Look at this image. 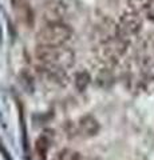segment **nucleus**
I'll return each mask as SVG.
<instances>
[{
	"instance_id": "f257e3e1",
	"label": "nucleus",
	"mask_w": 154,
	"mask_h": 160,
	"mask_svg": "<svg viewBox=\"0 0 154 160\" xmlns=\"http://www.w3.org/2000/svg\"><path fill=\"white\" fill-rule=\"evenodd\" d=\"M142 27V20L137 12L123 15L118 24V33L121 38H130L140 32Z\"/></svg>"
},
{
	"instance_id": "f03ea898",
	"label": "nucleus",
	"mask_w": 154,
	"mask_h": 160,
	"mask_svg": "<svg viewBox=\"0 0 154 160\" xmlns=\"http://www.w3.org/2000/svg\"><path fill=\"white\" fill-rule=\"evenodd\" d=\"M52 160H81V155L75 151H71V149L64 148L62 151H59Z\"/></svg>"
},
{
	"instance_id": "7ed1b4c3",
	"label": "nucleus",
	"mask_w": 154,
	"mask_h": 160,
	"mask_svg": "<svg viewBox=\"0 0 154 160\" xmlns=\"http://www.w3.org/2000/svg\"><path fill=\"white\" fill-rule=\"evenodd\" d=\"M47 149H48L47 142L44 139H39L38 142H36V151L39 153V158H40V156H46Z\"/></svg>"
},
{
	"instance_id": "20e7f679",
	"label": "nucleus",
	"mask_w": 154,
	"mask_h": 160,
	"mask_svg": "<svg viewBox=\"0 0 154 160\" xmlns=\"http://www.w3.org/2000/svg\"><path fill=\"white\" fill-rule=\"evenodd\" d=\"M143 13H145V16L150 20V22L154 23V0H151V2L149 3V6L146 7L145 11H143Z\"/></svg>"
}]
</instances>
